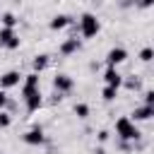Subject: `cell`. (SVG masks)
<instances>
[{
  "label": "cell",
  "instance_id": "6da1fadb",
  "mask_svg": "<svg viewBox=\"0 0 154 154\" xmlns=\"http://www.w3.org/2000/svg\"><path fill=\"white\" fill-rule=\"evenodd\" d=\"M116 135L123 140V142H135L140 140V130L135 125V120H130V116H120L116 120Z\"/></svg>",
  "mask_w": 154,
  "mask_h": 154
},
{
  "label": "cell",
  "instance_id": "7a4b0ae2",
  "mask_svg": "<svg viewBox=\"0 0 154 154\" xmlns=\"http://www.w3.org/2000/svg\"><path fill=\"white\" fill-rule=\"evenodd\" d=\"M22 99H24V106H26V111L29 113H34V111H38L41 106H43V99H41V91H38V87H22Z\"/></svg>",
  "mask_w": 154,
  "mask_h": 154
},
{
  "label": "cell",
  "instance_id": "3957f363",
  "mask_svg": "<svg viewBox=\"0 0 154 154\" xmlns=\"http://www.w3.org/2000/svg\"><path fill=\"white\" fill-rule=\"evenodd\" d=\"M99 29H101V24H99L96 14H91V12L82 14V19H79V34H82L84 38H94V36L99 34Z\"/></svg>",
  "mask_w": 154,
  "mask_h": 154
},
{
  "label": "cell",
  "instance_id": "277c9868",
  "mask_svg": "<svg viewBox=\"0 0 154 154\" xmlns=\"http://www.w3.org/2000/svg\"><path fill=\"white\" fill-rule=\"evenodd\" d=\"M19 43H22V38H19V34L14 29H10V26H2L0 29V48L14 51V48H19Z\"/></svg>",
  "mask_w": 154,
  "mask_h": 154
},
{
  "label": "cell",
  "instance_id": "5b68a950",
  "mask_svg": "<svg viewBox=\"0 0 154 154\" xmlns=\"http://www.w3.org/2000/svg\"><path fill=\"white\" fill-rule=\"evenodd\" d=\"M125 60H128V51L120 48V46H116V48H111V51L106 53V65H108V67H118V65L125 63Z\"/></svg>",
  "mask_w": 154,
  "mask_h": 154
},
{
  "label": "cell",
  "instance_id": "8992f818",
  "mask_svg": "<svg viewBox=\"0 0 154 154\" xmlns=\"http://www.w3.org/2000/svg\"><path fill=\"white\" fill-rule=\"evenodd\" d=\"M22 72L19 70H7L5 75H0V89H12V87H17L19 82H22Z\"/></svg>",
  "mask_w": 154,
  "mask_h": 154
},
{
  "label": "cell",
  "instance_id": "52a82bcc",
  "mask_svg": "<svg viewBox=\"0 0 154 154\" xmlns=\"http://www.w3.org/2000/svg\"><path fill=\"white\" fill-rule=\"evenodd\" d=\"M53 87H55V91H70L72 87H75V79L70 77V75H65V72H58L55 77H53Z\"/></svg>",
  "mask_w": 154,
  "mask_h": 154
},
{
  "label": "cell",
  "instance_id": "ba28073f",
  "mask_svg": "<svg viewBox=\"0 0 154 154\" xmlns=\"http://www.w3.org/2000/svg\"><path fill=\"white\" fill-rule=\"evenodd\" d=\"M22 140H24V144H31V147H38V144H43V142H46V137H43V130H41V128H31V130H26V132L22 135Z\"/></svg>",
  "mask_w": 154,
  "mask_h": 154
},
{
  "label": "cell",
  "instance_id": "9c48e42d",
  "mask_svg": "<svg viewBox=\"0 0 154 154\" xmlns=\"http://www.w3.org/2000/svg\"><path fill=\"white\" fill-rule=\"evenodd\" d=\"M103 82H106L108 87L120 89V87H123V75L118 72V67H106V72H103Z\"/></svg>",
  "mask_w": 154,
  "mask_h": 154
},
{
  "label": "cell",
  "instance_id": "30bf717a",
  "mask_svg": "<svg viewBox=\"0 0 154 154\" xmlns=\"http://www.w3.org/2000/svg\"><path fill=\"white\" fill-rule=\"evenodd\" d=\"M79 46H82V41H79L77 36H70L67 41L60 43V55H72V53L79 51Z\"/></svg>",
  "mask_w": 154,
  "mask_h": 154
},
{
  "label": "cell",
  "instance_id": "8fae6325",
  "mask_svg": "<svg viewBox=\"0 0 154 154\" xmlns=\"http://www.w3.org/2000/svg\"><path fill=\"white\" fill-rule=\"evenodd\" d=\"M154 116V106H137L135 111H132V116H130V120H149Z\"/></svg>",
  "mask_w": 154,
  "mask_h": 154
},
{
  "label": "cell",
  "instance_id": "7c38bea8",
  "mask_svg": "<svg viewBox=\"0 0 154 154\" xmlns=\"http://www.w3.org/2000/svg\"><path fill=\"white\" fill-rule=\"evenodd\" d=\"M70 22H72V19H70L67 14H55V17H53V19L48 22V26H51L53 31H60V29H65V26H70Z\"/></svg>",
  "mask_w": 154,
  "mask_h": 154
},
{
  "label": "cell",
  "instance_id": "4fadbf2b",
  "mask_svg": "<svg viewBox=\"0 0 154 154\" xmlns=\"http://www.w3.org/2000/svg\"><path fill=\"white\" fill-rule=\"evenodd\" d=\"M48 63H51V55L41 53V55H36V58L31 60V67H34V72H43V70L48 67Z\"/></svg>",
  "mask_w": 154,
  "mask_h": 154
},
{
  "label": "cell",
  "instance_id": "5bb4252c",
  "mask_svg": "<svg viewBox=\"0 0 154 154\" xmlns=\"http://www.w3.org/2000/svg\"><path fill=\"white\" fill-rule=\"evenodd\" d=\"M0 22H2V26H10V29H14V26H17V22H19V19H17V17H14V14H12V12H5V14H2V17H0Z\"/></svg>",
  "mask_w": 154,
  "mask_h": 154
},
{
  "label": "cell",
  "instance_id": "9a60e30c",
  "mask_svg": "<svg viewBox=\"0 0 154 154\" xmlns=\"http://www.w3.org/2000/svg\"><path fill=\"white\" fill-rule=\"evenodd\" d=\"M116 96H118V89L106 84V87H103V91H101V99H103V101H116Z\"/></svg>",
  "mask_w": 154,
  "mask_h": 154
},
{
  "label": "cell",
  "instance_id": "2e32d148",
  "mask_svg": "<svg viewBox=\"0 0 154 154\" xmlns=\"http://www.w3.org/2000/svg\"><path fill=\"white\" fill-rule=\"evenodd\" d=\"M22 79H24L26 87H38V72H29V75H24Z\"/></svg>",
  "mask_w": 154,
  "mask_h": 154
},
{
  "label": "cell",
  "instance_id": "e0dca14e",
  "mask_svg": "<svg viewBox=\"0 0 154 154\" xmlns=\"http://www.w3.org/2000/svg\"><path fill=\"white\" fill-rule=\"evenodd\" d=\"M75 116L77 118H89V106L87 103H75Z\"/></svg>",
  "mask_w": 154,
  "mask_h": 154
},
{
  "label": "cell",
  "instance_id": "ac0fdd59",
  "mask_svg": "<svg viewBox=\"0 0 154 154\" xmlns=\"http://www.w3.org/2000/svg\"><path fill=\"white\" fill-rule=\"evenodd\" d=\"M10 123H12V113L0 108V128H10Z\"/></svg>",
  "mask_w": 154,
  "mask_h": 154
},
{
  "label": "cell",
  "instance_id": "d6986e66",
  "mask_svg": "<svg viewBox=\"0 0 154 154\" xmlns=\"http://www.w3.org/2000/svg\"><path fill=\"white\" fill-rule=\"evenodd\" d=\"M152 55H154V51H152L149 46L140 51V60H142V63H149V60H152Z\"/></svg>",
  "mask_w": 154,
  "mask_h": 154
},
{
  "label": "cell",
  "instance_id": "ffe728a7",
  "mask_svg": "<svg viewBox=\"0 0 154 154\" xmlns=\"http://www.w3.org/2000/svg\"><path fill=\"white\" fill-rule=\"evenodd\" d=\"M144 103H147V106H154V91H152V89L144 91Z\"/></svg>",
  "mask_w": 154,
  "mask_h": 154
},
{
  "label": "cell",
  "instance_id": "44dd1931",
  "mask_svg": "<svg viewBox=\"0 0 154 154\" xmlns=\"http://www.w3.org/2000/svg\"><path fill=\"white\" fill-rule=\"evenodd\" d=\"M123 82H125V79H123ZM125 87H128V89H140V79H128Z\"/></svg>",
  "mask_w": 154,
  "mask_h": 154
},
{
  "label": "cell",
  "instance_id": "7402d4cb",
  "mask_svg": "<svg viewBox=\"0 0 154 154\" xmlns=\"http://www.w3.org/2000/svg\"><path fill=\"white\" fill-rule=\"evenodd\" d=\"M7 103H10V99H7V94H5L2 89H0V108H5Z\"/></svg>",
  "mask_w": 154,
  "mask_h": 154
},
{
  "label": "cell",
  "instance_id": "603a6c76",
  "mask_svg": "<svg viewBox=\"0 0 154 154\" xmlns=\"http://www.w3.org/2000/svg\"><path fill=\"white\" fill-rule=\"evenodd\" d=\"M99 140H101V142H106V140H108V132H106V130H101V132H99Z\"/></svg>",
  "mask_w": 154,
  "mask_h": 154
},
{
  "label": "cell",
  "instance_id": "cb8c5ba5",
  "mask_svg": "<svg viewBox=\"0 0 154 154\" xmlns=\"http://www.w3.org/2000/svg\"><path fill=\"white\" fill-rule=\"evenodd\" d=\"M140 7H152V0H140Z\"/></svg>",
  "mask_w": 154,
  "mask_h": 154
}]
</instances>
